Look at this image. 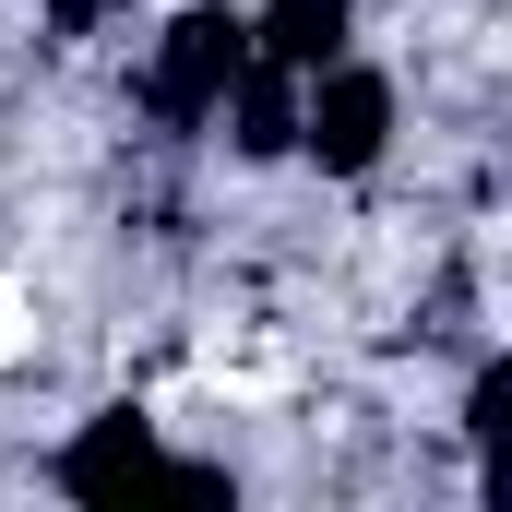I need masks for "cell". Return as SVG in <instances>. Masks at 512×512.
Wrapping results in <instances>:
<instances>
[{
  "label": "cell",
  "instance_id": "1",
  "mask_svg": "<svg viewBox=\"0 0 512 512\" xmlns=\"http://www.w3.org/2000/svg\"><path fill=\"white\" fill-rule=\"evenodd\" d=\"M60 489L72 501H227V477L215 465H179L167 441H155V417H96L72 453H60Z\"/></svg>",
  "mask_w": 512,
  "mask_h": 512
},
{
  "label": "cell",
  "instance_id": "2",
  "mask_svg": "<svg viewBox=\"0 0 512 512\" xmlns=\"http://www.w3.org/2000/svg\"><path fill=\"white\" fill-rule=\"evenodd\" d=\"M251 60V24L227 12V0H203V12H179L167 36H155V72H143V108L167 131H191V120H215V96H227V72Z\"/></svg>",
  "mask_w": 512,
  "mask_h": 512
},
{
  "label": "cell",
  "instance_id": "3",
  "mask_svg": "<svg viewBox=\"0 0 512 512\" xmlns=\"http://www.w3.org/2000/svg\"><path fill=\"white\" fill-rule=\"evenodd\" d=\"M382 143H393V84L382 72H358V60L298 72V155H322L334 179H358V167H382Z\"/></svg>",
  "mask_w": 512,
  "mask_h": 512
},
{
  "label": "cell",
  "instance_id": "4",
  "mask_svg": "<svg viewBox=\"0 0 512 512\" xmlns=\"http://www.w3.org/2000/svg\"><path fill=\"white\" fill-rule=\"evenodd\" d=\"M346 24H358V0H262L251 48L286 72H322V60H346Z\"/></svg>",
  "mask_w": 512,
  "mask_h": 512
},
{
  "label": "cell",
  "instance_id": "5",
  "mask_svg": "<svg viewBox=\"0 0 512 512\" xmlns=\"http://www.w3.org/2000/svg\"><path fill=\"white\" fill-rule=\"evenodd\" d=\"M96 12H108V0H48V24H60V36H84Z\"/></svg>",
  "mask_w": 512,
  "mask_h": 512
}]
</instances>
